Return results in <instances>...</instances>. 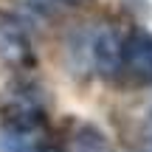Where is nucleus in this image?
<instances>
[{
	"label": "nucleus",
	"instance_id": "obj_1",
	"mask_svg": "<svg viewBox=\"0 0 152 152\" xmlns=\"http://www.w3.org/2000/svg\"><path fill=\"white\" fill-rule=\"evenodd\" d=\"M0 124L37 132L45 124V96L34 82H14L0 93Z\"/></svg>",
	"mask_w": 152,
	"mask_h": 152
},
{
	"label": "nucleus",
	"instance_id": "obj_2",
	"mask_svg": "<svg viewBox=\"0 0 152 152\" xmlns=\"http://www.w3.org/2000/svg\"><path fill=\"white\" fill-rule=\"evenodd\" d=\"M121 71L144 85L152 82V31L135 28L121 42Z\"/></svg>",
	"mask_w": 152,
	"mask_h": 152
},
{
	"label": "nucleus",
	"instance_id": "obj_3",
	"mask_svg": "<svg viewBox=\"0 0 152 152\" xmlns=\"http://www.w3.org/2000/svg\"><path fill=\"white\" fill-rule=\"evenodd\" d=\"M0 59L9 65H28L31 62V42L23 20L11 11H0Z\"/></svg>",
	"mask_w": 152,
	"mask_h": 152
},
{
	"label": "nucleus",
	"instance_id": "obj_4",
	"mask_svg": "<svg viewBox=\"0 0 152 152\" xmlns=\"http://www.w3.org/2000/svg\"><path fill=\"white\" fill-rule=\"evenodd\" d=\"M121 42L124 39L110 28H104L93 37L90 54H93V65L102 76H115L121 71Z\"/></svg>",
	"mask_w": 152,
	"mask_h": 152
},
{
	"label": "nucleus",
	"instance_id": "obj_5",
	"mask_svg": "<svg viewBox=\"0 0 152 152\" xmlns=\"http://www.w3.org/2000/svg\"><path fill=\"white\" fill-rule=\"evenodd\" d=\"M37 149L39 144L34 141V132L0 127V152H37Z\"/></svg>",
	"mask_w": 152,
	"mask_h": 152
},
{
	"label": "nucleus",
	"instance_id": "obj_6",
	"mask_svg": "<svg viewBox=\"0 0 152 152\" xmlns=\"http://www.w3.org/2000/svg\"><path fill=\"white\" fill-rule=\"evenodd\" d=\"M73 152H104V138L96 130L85 127L79 135L73 138Z\"/></svg>",
	"mask_w": 152,
	"mask_h": 152
},
{
	"label": "nucleus",
	"instance_id": "obj_7",
	"mask_svg": "<svg viewBox=\"0 0 152 152\" xmlns=\"http://www.w3.org/2000/svg\"><path fill=\"white\" fill-rule=\"evenodd\" d=\"M149 144H152V115H149Z\"/></svg>",
	"mask_w": 152,
	"mask_h": 152
},
{
	"label": "nucleus",
	"instance_id": "obj_8",
	"mask_svg": "<svg viewBox=\"0 0 152 152\" xmlns=\"http://www.w3.org/2000/svg\"><path fill=\"white\" fill-rule=\"evenodd\" d=\"M37 152H56V149H45V147H39V149H37Z\"/></svg>",
	"mask_w": 152,
	"mask_h": 152
},
{
	"label": "nucleus",
	"instance_id": "obj_9",
	"mask_svg": "<svg viewBox=\"0 0 152 152\" xmlns=\"http://www.w3.org/2000/svg\"><path fill=\"white\" fill-rule=\"evenodd\" d=\"M68 3H73V0H68Z\"/></svg>",
	"mask_w": 152,
	"mask_h": 152
}]
</instances>
